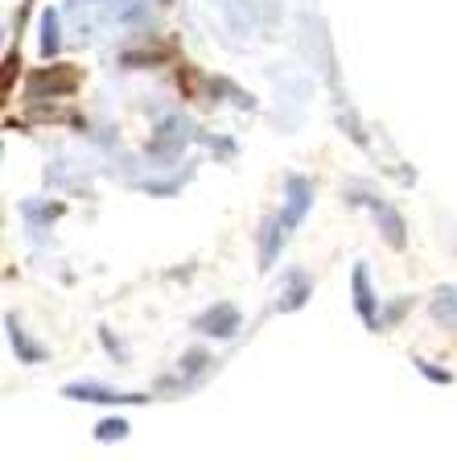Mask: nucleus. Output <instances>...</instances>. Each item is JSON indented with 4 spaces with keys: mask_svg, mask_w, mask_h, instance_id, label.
<instances>
[{
    "mask_svg": "<svg viewBox=\"0 0 457 462\" xmlns=\"http://www.w3.org/2000/svg\"><path fill=\"white\" fill-rule=\"evenodd\" d=\"M62 396H70V401H104V404H141V401H149V396H141V393H112V388H104V384H67Z\"/></svg>",
    "mask_w": 457,
    "mask_h": 462,
    "instance_id": "1",
    "label": "nucleus"
},
{
    "mask_svg": "<svg viewBox=\"0 0 457 462\" xmlns=\"http://www.w3.org/2000/svg\"><path fill=\"white\" fill-rule=\"evenodd\" d=\"M285 190H288V207H285V215H280V223H285V227H297L301 215L309 211V202H314V186L305 182V178H288Z\"/></svg>",
    "mask_w": 457,
    "mask_h": 462,
    "instance_id": "2",
    "label": "nucleus"
},
{
    "mask_svg": "<svg viewBox=\"0 0 457 462\" xmlns=\"http://www.w3.org/2000/svg\"><path fill=\"white\" fill-rule=\"evenodd\" d=\"M198 330L202 335H219V338H231L239 330V314L231 306H219V310H210L206 318H198Z\"/></svg>",
    "mask_w": 457,
    "mask_h": 462,
    "instance_id": "3",
    "label": "nucleus"
},
{
    "mask_svg": "<svg viewBox=\"0 0 457 462\" xmlns=\"http://www.w3.org/2000/svg\"><path fill=\"white\" fill-rule=\"evenodd\" d=\"M354 306H359V314H362V322H367V327H379V322H375L371 285H367V269H354Z\"/></svg>",
    "mask_w": 457,
    "mask_h": 462,
    "instance_id": "4",
    "label": "nucleus"
},
{
    "mask_svg": "<svg viewBox=\"0 0 457 462\" xmlns=\"http://www.w3.org/2000/svg\"><path fill=\"white\" fill-rule=\"evenodd\" d=\"M280 244H285V223H280V219H268L264 223V248H260V269H272V260H277Z\"/></svg>",
    "mask_w": 457,
    "mask_h": 462,
    "instance_id": "5",
    "label": "nucleus"
},
{
    "mask_svg": "<svg viewBox=\"0 0 457 462\" xmlns=\"http://www.w3.org/2000/svg\"><path fill=\"white\" fill-rule=\"evenodd\" d=\"M293 285H288V293H285V301H280V310H301L305 306V298H309V277L305 273H293Z\"/></svg>",
    "mask_w": 457,
    "mask_h": 462,
    "instance_id": "6",
    "label": "nucleus"
},
{
    "mask_svg": "<svg viewBox=\"0 0 457 462\" xmlns=\"http://www.w3.org/2000/svg\"><path fill=\"white\" fill-rule=\"evenodd\" d=\"M9 338H13V346H17V351H21V359H25V364H38V359H41V346H33V343H29V338L21 335V327H17V322H13V318H9Z\"/></svg>",
    "mask_w": 457,
    "mask_h": 462,
    "instance_id": "7",
    "label": "nucleus"
},
{
    "mask_svg": "<svg viewBox=\"0 0 457 462\" xmlns=\"http://www.w3.org/2000/svg\"><path fill=\"white\" fill-rule=\"evenodd\" d=\"M41 50H46V54H54V50H58V17H54V13H46V17H41Z\"/></svg>",
    "mask_w": 457,
    "mask_h": 462,
    "instance_id": "8",
    "label": "nucleus"
},
{
    "mask_svg": "<svg viewBox=\"0 0 457 462\" xmlns=\"http://www.w3.org/2000/svg\"><path fill=\"white\" fill-rule=\"evenodd\" d=\"M96 438H99V442H112V438H128V421H124V417H112V421L99 425Z\"/></svg>",
    "mask_w": 457,
    "mask_h": 462,
    "instance_id": "9",
    "label": "nucleus"
}]
</instances>
